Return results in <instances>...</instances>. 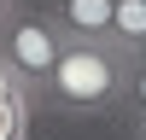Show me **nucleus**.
I'll use <instances>...</instances> for the list:
<instances>
[{"label":"nucleus","mask_w":146,"mask_h":140,"mask_svg":"<svg viewBox=\"0 0 146 140\" xmlns=\"http://www.w3.org/2000/svg\"><path fill=\"white\" fill-rule=\"evenodd\" d=\"M111 41L129 53L146 41V0H111Z\"/></svg>","instance_id":"nucleus-4"},{"label":"nucleus","mask_w":146,"mask_h":140,"mask_svg":"<svg viewBox=\"0 0 146 140\" xmlns=\"http://www.w3.org/2000/svg\"><path fill=\"white\" fill-rule=\"evenodd\" d=\"M18 88H29V82H23V76H18V70H12V64H6V53H0V93H18Z\"/></svg>","instance_id":"nucleus-7"},{"label":"nucleus","mask_w":146,"mask_h":140,"mask_svg":"<svg viewBox=\"0 0 146 140\" xmlns=\"http://www.w3.org/2000/svg\"><path fill=\"white\" fill-rule=\"evenodd\" d=\"M129 58H135V64H146V41H140V47H135V53H129Z\"/></svg>","instance_id":"nucleus-8"},{"label":"nucleus","mask_w":146,"mask_h":140,"mask_svg":"<svg viewBox=\"0 0 146 140\" xmlns=\"http://www.w3.org/2000/svg\"><path fill=\"white\" fill-rule=\"evenodd\" d=\"M53 23L64 41H111V0H58Z\"/></svg>","instance_id":"nucleus-3"},{"label":"nucleus","mask_w":146,"mask_h":140,"mask_svg":"<svg viewBox=\"0 0 146 140\" xmlns=\"http://www.w3.org/2000/svg\"><path fill=\"white\" fill-rule=\"evenodd\" d=\"M0 53H6V64L18 70L23 82H29V93H41L47 76H53V64H58V53H64V35H58L53 12L12 6L6 23H0Z\"/></svg>","instance_id":"nucleus-2"},{"label":"nucleus","mask_w":146,"mask_h":140,"mask_svg":"<svg viewBox=\"0 0 146 140\" xmlns=\"http://www.w3.org/2000/svg\"><path fill=\"white\" fill-rule=\"evenodd\" d=\"M29 111H35V93H0V140H29Z\"/></svg>","instance_id":"nucleus-5"},{"label":"nucleus","mask_w":146,"mask_h":140,"mask_svg":"<svg viewBox=\"0 0 146 140\" xmlns=\"http://www.w3.org/2000/svg\"><path fill=\"white\" fill-rule=\"evenodd\" d=\"M12 6H18V0H0V23H6V12H12Z\"/></svg>","instance_id":"nucleus-10"},{"label":"nucleus","mask_w":146,"mask_h":140,"mask_svg":"<svg viewBox=\"0 0 146 140\" xmlns=\"http://www.w3.org/2000/svg\"><path fill=\"white\" fill-rule=\"evenodd\" d=\"M129 70H135V58L117 41H64V53H58L47 88L35 93V105H53V111H70V117L117 111Z\"/></svg>","instance_id":"nucleus-1"},{"label":"nucleus","mask_w":146,"mask_h":140,"mask_svg":"<svg viewBox=\"0 0 146 140\" xmlns=\"http://www.w3.org/2000/svg\"><path fill=\"white\" fill-rule=\"evenodd\" d=\"M117 111H123L129 123H140V117H146V64L129 70V88H123V105H117Z\"/></svg>","instance_id":"nucleus-6"},{"label":"nucleus","mask_w":146,"mask_h":140,"mask_svg":"<svg viewBox=\"0 0 146 140\" xmlns=\"http://www.w3.org/2000/svg\"><path fill=\"white\" fill-rule=\"evenodd\" d=\"M129 128H135V140H146V117H140V123H129Z\"/></svg>","instance_id":"nucleus-9"}]
</instances>
